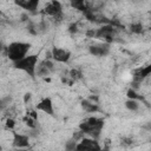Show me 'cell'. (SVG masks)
<instances>
[{
    "label": "cell",
    "mask_w": 151,
    "mask_h": 151,
    "mask_svg": "<svg viewBox=\"0 0 151 151\" xmlns=\"http://www.w3.org/2000/svg\"><path fill=\"white\" fill-rule=\"evenodd\" d=\"M29 50H31V44L25 41H13L5 48V53L6 57L9 59V61L15 63L21 58H24L25 55H27L29 53Z\"/></svg>",
    "instance_id": "cell-1"
},
{
    "label": "cell",
    "mask_w": 151,
    "mask_h": 151,
    "mask_svg": "<svg viewBox=\"0 0 151 151\" xmlns=\"http://www.w3.org/2000/svg\"><path fill=\"white\" fill-rule=\"evenodd\" d=\"M39 63V58L37 54H27L25 55L24 58H21L20 60L15 61L14 63V66L17 70L26 73L27 76H31V77H34L35 76V68H37V65Z\"/></svg>",
    "instance_id": "cell-2"
},
{
    "label": "cell",
    "mask_w": 151,
    "mask_h": 151,
    "mask_svg": "<svg viewBox=\"0 0 151 151\" xmlns=\"http://www.w3.org/2000/svg\"><path fill=\"white\" fill-rule=\"evenodd\" d=\"M51 57L54 61L59 63V64H64L67 63L71 59V51L66 47H53L51 51Z\"/></svg>",
    "instance_id": "cell-3"
},
{
    "label": "cell",
    "mask_w": 151,
    "mask_h": 151,
    "mask_svg": "<svg viewBox=\"0 0 151 151\" xmlns=\"http://www.w3.org/2000/svg\"><path fill=\"white\" fill-rule=\"evenodd\" d=\"M77 150H94V149H101V146L98 144L97 139L92 138V137H83L78 144L76 145Z\"/></svg>",
    "instance_id": "cell-4"
},
{
    "label": "cell",
    "mask_w": 151,
    "mask_h": 151,
    "mask_svg": "<svg viewBox=\"0 0 151 151\" xmlns=\"http://www.w3.org/2000/svg\"><path fill=\"white\" fill-rule=\"evenodd\" d=\"M37 110L40 111L41 113L53 116L54 113V104L51 98H42L38 104H37Z\"/></svg>",
    "instance_id": "cell-5"
},
{
    "label": "cell",
    "mask_w": 151,
    "mask_h": 151,
    "mask_svg": "<svg viewBox=\"0 0 151 151\" xmlns=\"http://www.w3.org/2000/svg\"><path fill=\"white\" fill-rule=\"evenodd\" d=\"M90 52L92 55L94 57H104L109 53L110 51V46L107 42H98V44H94L92 46H90Z\"/></svg>",
    "instance_id": "cell-6"
},
{
    "label": "cell",
    "mask_w": 151,
    "mask_h": 151,
    "mask_svg": "<svg viewBox=\"0 0 151 151\" xmlns=\"http://www.w3.org/2000/svg\"><path fill=\"white\" fill-rule=\"evenodd\" d=\"M68 6L78 12H85L87 9V4L86 0H70Z\"/></svg>",
    "instance_id": "cell-7"
},
{
    "label": "cell",
    "mask_w": 151,
    "mask_h": 151,
    "mask_svg": "<svg viewBox=\"0 0 151 151\" xmlns=\"http://www.w3.org/2000/svg\"><path fill=\"white\" fill-rule=\"evenodd\" d=\"M125 106L131 112H137L140 109V104H139L138 99H132V98H130L125 101Z\"/></svg>",
    "instance_id": "cell-8"
},
{
    "label": "cell",
    "mask_w": 151,
    "mask_h": 151,
    "mask_svg": "<svg viewBox=\"0 0 151 151\" xmlns=\"http://www.w3.org/2000/svg\"><path fill=\"white\" fill-rule=\"evenodd\" d=\"M5 48H6V47H5ZM5 48H4V47H2V44H1V42H0V53H1V52H2V51H4V50H5Z\"/></svg>",
    "instance_id": "cell-9"
},
{
    "label": "cell",
    "mask_w": 151,
    "mask_h": 151,
    "mask_svg": "<svg viewBox=\"0 0 151 151\" xmlns=\"http://www.w3.org/2000/svg\"><path fill=\"white\" fill-rule=\"evenodd\" d=\"M109 1H116V0H109Z\"/></svg>",
    "instance_id": "cell-10"
}]
</instances>
